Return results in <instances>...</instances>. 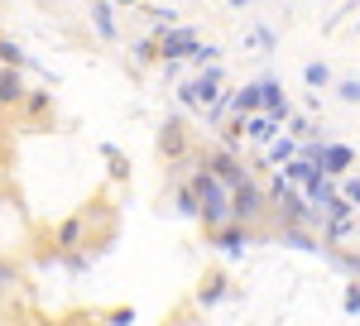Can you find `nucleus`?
Returning a JSON list of instances; mask_svg holds the SVG:
<instances>
[{"label": "nucleus", "mask_w": 360, "mask_h": 326, "mask_svg": "<svg viewBox=\"0 0 360 326\" xmlns=\"http://www.w3.org/2000/svg\"><path fill=\"white\" fill-rule=\"evenodd\" d=\"M245 135L255 139V144H269V139L278 135V120L269 115V110H264V115H250V120H245Z\"/></svg>", "instance_id": "nucleus-9"}, {"label": "nucleus", "mask_w": 360, "mask_h": 326, "mask_svg": "<svg viewBox=\"0 0 360 326\" xmlns=\"http://www.w3.org/2000/svg\"><path fill=\"white\" fill-rule=\"evenodd\" d=\"M20 96H25V82L15 72H0V101H20Z\"/></svg>", "instance_id": "nucleus-14"}, {"label": "nucleus", "mask_w": 360, "mask_h": 326, "mask_svg": "<svg viewBox=\"0 0 360 326\" xmlns=\"http://www.w3.org/2000/svg\"><path fill=\"white\" fill-rule=\"evenodd\" d=\"M341 302H346V312H360V288H356V283L346 288V298H341Z\"/></svg>", "instance_id": "nucleus-24"}, {"label": "nucleus", "mask_w": 360, "mask_h": 326, "mask_svg": "<svg viewBox=\"0 0 360 326\" xmlns=\"http://www.w3.org/2000/svg\"><path fill=\"white\" fill-rule=\"evenodd\" d=\"M77 240H82V221H68V226L58 230V244H63V249H77Z\"/></svg>", "instance_id": "nucleus-16"}, {"label": "nucleus", "mask_w": 360, "mask_h": 326, "mask_svg": "<svg viewBox=\"0 0 360 326\" xmlns=\"http://www.w3.org/2000/svg\"><path fill=\"white\" fill-rule=\"evenodd\" d=\"M298 154V135H288V139H278V144H269V163H288Z\"/></svg>", "instance_id": "nucleus-13"}, {"label": "nucleus", "mask_w": 360, "mask_h": 326, "mask_svg": "<svg viewBox=\"0 0 360 326\" xmlns=\"http://www.w3.org/2000/svg\"><path fill=\"white\" fill-rule=\"evenodd\" d=\"M0 278H15V269H5V264H0Z\"/></svg>", "instance_id": "nucleus-28"}, {"label": "nucleus", "mask_w": 360, "mask_h": 326, "mask_svg": "<svg viewBox=\"0 0 360 326\" xmlns=\"http://www.w3.org/2000/svg\"><path fill=\"white\" fill-rule=\"evenodd\" d=\"M111 5H130V10H135V5H139V0H111Z\"/></svg>", "instance_id": "nucleus-27"}, {"label": "nucleus", "mask_w": 360, "mask_h": 326, "mask_svg": "<svg viewBox=\"0 0 360 326\" xmlns=\"http://www.w3.org/2000/svg\"><path fill=\"white\" fill-rule=\"evenodd\" d=\"M259 106H264V86H259V82H250L245 91L236 96V110L245 115V110H259Z\"/></svg>", "instance_id": "nucleus-12"}, {"label": "nucleus", "mask_w": 360, "mask_h": 326, "mask_svg": "<svg viewBox=\"0 0 360 326\" xmlns=\"http://www.w3.org/2000/svg\"><path fill=\"white\" fill-rule=\"evenodd\" d=\"M221 77H226V72L212 63V72H202V77H193V82H183V86H178V101H183V106H193V110H207L217 96H221Z\"/></svg>", "instance_id": "nucleus-2"}, {"label": "nucleus", "mask_w": 360, "mask_h": 326, "mask_svg": "<svg viewBox=\"0 0 360 326\" xmlns=\"http://www.w3.org/2000/svg\"><path fill=\"white\" fill-rule=\"evenodd\" d=\"M269 207L283 216V226H312V221H317L312 211H307L303 197L288 188V178H278V183H274V192H269Z\"/></svg>", "instance_id": "nucleus-3"}, {"label": "nucleus", "mask_w": 360, "mask_h": 326, "mask_svg": "<svg viewBox=\"0 0 360 326\" xmlns=\"http://www.w3.org/2000/svg\"><path fill=\"white\" fill-rule=\"evenodd\" d=\"M293 135H298V139H312V125H307V115H298V120H293Z\"/></svg>", "instance_id": "nucleus-25"}, {"label": "nucleus", "mask_w": 360, "mask_h": 326, "mask_svg": "<svg viewBox=\"0 0 360 326\" xmlns=\"http://www.w3.org/2000/svg\"><path fill=\"white\" fill-rule=\"evenodd\" d=\"M250 44H259V48H264V53H274V48H278L274 29H264V25H259V29H255V34H250Z\"/></svg>", "instance_id": "nucleus-21"}, {"label": "nucleus", "mask_w": 360, "mask_h": 326, "mask_svg": "<svg viewBox=\"0 0 360 326\" xmlns=\"http://www.w3.org/2000/svg\"><path fill=\"white\" fill-rule=\"evenodd\" d=\"M159 149H164V154H183V120H173V115H168L164 135H159Z\"/></svg>", "instance_id": "nucleus-10"}, {"label": "nucleus", "mask_w": 360, "mask_h": 326, "mask_svg": "<svg viewBox=\"0 0 360 326\" xmlns=\"http://www.w3.org/2000/svg\"><path fill=\"white\" fill-rule=\"evenodd\" d=\"M341 264H346L351 273H360V254H356V259H341Z\"/></svg>", "instance_id": "nucleus-26"}, {"label": "nucleus", "mask_w": 360, "mask_h": 326, "mask_svg": "<svg viewBox=\"0 0 360 326\" xmlns=\"http://www.w3.org/2000/svg\"><path fill=\"white\" fill-rule=\"evenodd\" d=\"M193 192H197V207H202V221H207L212 230L231 221V188H226L212 168H202V173L193 178Z\"/></svg>", "instance_id": "nucleus-1"}, {"label": "nucleus", "mask_w": 360, "mask_h": 326, "mask_svg": "<svg viewBox=\"0 0 360 326\" xmlns=\"http://www.w3.org/2000/svg\"><path fill=\"white\" fill-rule=\"evenodd\" d=\"M207 168H212V173L221 178L226 188H240V183H245V168H240V159H236L231 149H217V154L207 159Z\"/></svg>", "instance_id": "nucleus-6"}, {"label": "nucleus", "mask_w": 360, "mask_h": 326, "mask_svg": "<svg viewBox=\"0 0 360 326\" xmlns=\"http://www.w3.org/2000/svg\"><path fill=\"white\" fill-rule=\"evenodd\" d=\"M341 197H346L351 207H360V178H346V183H341Z\"/></svg>", "instance_id": "nucleus-23"}, {"label": "nucleus", "mask_w": 360, "mask_h": 326, "mask_svg": "<svg viewBox=\"0 0 360 326\" xmlns=\"http://www.w3.org/2000/svg\"><path fill=\"white\" fill-rule=\"evenodd\" d=\"M336 96H341V101H346V106H360V82H356V77L336 82Z\"/></svg>", "instance_id": "nucleus-17"}, {"label": "nucleus", "mask_w": 360, "mask_h": 326, "mask_svg": "<svg viewBox=\"0 0 360 326\" xmlns=\"http://www.w3.org/2000/svg\"><path fill=\"white\" fill-rule=\"evenodd\" d=\"M135 63H159V39H139L135 44Z\"/></svg>", "instance_id": "nucleus-19"}, {"label": "nucleus", "mask_w": 360, "mask_h": 326, "mask_svg": "<svg viewBox=\"0 0 360 326\" xmlns=\"http://www.w3.org/2000/svg\"><path fill=\"white\" fill-rule=\"evenodd\" d=\"M226 5H236V10H240V5H250V0H226Z\"/></svg>", "instance_id": "nucleus-29"}, {"label": "nucleus", "mask_w": 360, "mask_h": 326, "mask_svg": "<svg viewBox=\"0 0 360 326\" xmlns=\"http://www.w3.org/2000/svg\"><path fill=\"white\" fill-rule=\"evenodd\" d=\"M264 211H269V197L255 188L250 178L240 183V188H231V221H240V226H245V221H259Z\"/></svg>", "instance_id": "nucleus-4"}, {"label": "nucleus", "mask_w": 360, "mask_h": 326, "mask_svg": "<svg viewBox=\"0 0 360 326\" xmlns=\"http://www.w3.org/2000/svg\"><path fill=\"white\" fill-rule=\"evenodd\" d=\"M91 25H96V34H101L106 44H115V39H120V29H115V10H111V0H91Z\"/></svg>", "instance_id": "nucleus-7"}, {"label": "nucleus", "mask_w": 360, "mask_h": 326, "mask_svg": "<svg viewBox=\"0 0 360 326\" xmlns=\"http://www.w3.org/2000/svg\"><path fill=\"white\" fill-rule=\"evenodd\" d=\"M303 82L312 86V91H327V86H332V67H327V63H307Z\"/></svg>", "instance_id": "nucleus-11"}, {"label": "nucleus", "mask_w": 360, "mask_h": 326, "mask_svg": "<svg viewBox=\"0 0 360 326\" xmlns=\"http://www.w3.org/2000/svg\"><path fill=\"white\" fill-rule=\"evenodd\" d=\"M0 58H5V63H15V67H25L29 58L20 53V44H0Z\"/></svg>", "instance_id": "nucleus-22"}, {"label": "nucleus", "mask_w": 360, "mask_h": 326, "mask_svg": "<svg viewBox=\"0 0 360 326\" xmlns=\"http://www.w3.org/2000/svg\"><path fill=\"white\" fill-rule=\"evenodd\" d=\"M178 216H202V207H197V192H193V188H178Z\"/></svg>", "instance_id": "nucleus-15"}, {"label": "nucleus", "mask_w": 360, "mask_h": 326, "mask_svg": "<svg viewBox=\"0 0 360 326\" xmlns=\"http://www.w3.org/2000/svg\"><path fill=\"white\" fill-rule=\"evenodd\" d=\"M217 58H221V48H217V44H197L193 53H188V63H197V67H202V63H217Z\"/></svg>", "instance_id": "nucleus-20"}, {"label": "nucleus", "mask_w": 360, "mask_h": 326, "mask_svg": "<svg viewBox=\"0 0 360 326\" xmlns=\"http://www.w3.org/2000/svg\"><path fill=\"white\" fill-rule=\"evenodd\" d=\"M217 244H221L226 254H231V259H240V254H245V244H250V230H240V226H217Z\"/></svg>", "instance_id": "nucleus-8"}, {"label": "nucleus", "mask_w": 360, "mask_h": 326, "mask_svg": "<svg viewBox=\"0 0 360 326\" xmlns=\"http://www.w3.org/2000/svg\"><path fill=\"white\" fill-rule=\"evenodd\" d=\"M226 298V278H207V288H202V307H212V302Z\"/></svg>", "instance_id": "nucleus-18"}, {"label": "nucleus", "mask_w": 360, "mask_h": 326, "mask_svg": "<svg viewBox=\"0 0 360 326\" xmlns=\"http://www.w3.org/2000/svg\"><path fill=\"white\" fill-rule=\"evenodd\" d=\"M193 48H197V29H188V25L159 29V63H183Z\"/></svg>", "instance_id": "nucleus-5"}]
</instances>
